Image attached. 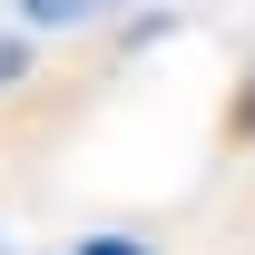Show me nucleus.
<instances>
[{"mask_svg": "<svg viewBox=\"0 0 255 255\" xmlns=\"http://www.w3.org/2000/svg\"><path fill=\"white\" fill-rule=\"evenodd\" d=\"M10 10H20L30 30H79V20H98V10H108V0H10Z\"/></svg>", "mask_w": 255, "mask_h": 255, "instance_id": "obj_1", "label": "nucleus"}, {"mask_svg": "<svg viewBox=\"0 0 255 255\" xmlns=\"http://www.w3.org/2000/svg\"><path fill=\"white\" fill-rule=\"evenodd\" d=\"M20 79H30V39L0 30V89H20Z\"/></svg>", "mask_w": 255, "mask_h": 255, "instance_id": "obj_2", "label": "nucleus"}, {"mask_svg": "<svg viewBox=\"0 0 255 255\" xmlns=\"http://www.w3.org/2000/svg\"><path fill=\"white\" fill-rule=\"evenodd\" d=\"M69 255H147V246H137V236H79Z\"/></svg>", "mask_w": 255, "mask_h": 255, "instance_id": "obj_3", "label": "nucleus"}]
</instances>
